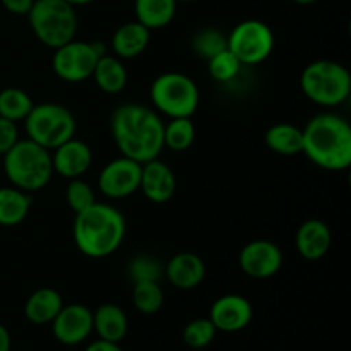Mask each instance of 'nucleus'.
<instances>
[{"label": "nucleus", "mask_w": 351, "mask_h": 351, "mask_svg": "<svg viewBox=\"0 0 351 351\" xmlns=\"http://www.w3.org/2000/svg\"><path fill=\"white\" fill-rule=\"evenodd\" d=\"M304 95L321 106H338L348 99L351 75L345 65L335 60H315L304 69L300 77Z\"/></svg>", "instance_id": "obj_5"}, {"label": "nucleus", "mask_w": 351, "mask_h": 351, "mask_svg": "<svg viewBox=\"0 0 351 351\" xmlns=\"http://www.w3.org/2000/svg\"><path fill=\"white\" fill-rule=\"evenodd\" d=\"M62 307H64V300L57 290L40 288L29 295L24 305V314L27 321L33 324H51Z\"/></svg>", "instance_id": "obj_21"}, {"label": "nucleus", "mask_w": 351, "mask_h": 351, "mask_svg": "<svg viewBox=\"0 0 351 351\" xmlns=\"http://www.w3.org/2000/svg\"><path fill=\"white\" fill-rule=\"evenodd\" d=\"M53 336L58 343L67 346L86 341L93 332V312L86 305H64L51 321Z\"/></svg>", "instance_id": "obj_13"}, {"label": "nucleus", "mask_w": 351, "mask_h": 351, "mask_svg": "<svg viewBox=\"0 0 351 351\" xmlns=\"http://www.w3.org/2000/svg\"><path fill=\"white\" fill-rule=\"evenodd\" d=\"M27 19L34 36L53 50L74 40L77 33V14L65 0H34Z\"/></svg>", "instance_id": "obj_6"}, {"label": "nucleus", "mask_w": 351, "mask_h": 351, "mask_svg": "<svg viewBox=\"0 0 351 351\" xmlns=\"http://www.w3.org/2000/svg\"><path fill=\"white\" fill-rule=\"evenodd\" d=\"M252 305L242 295H223L209 311V321L215 324L216 331L239 332L245 329L252 321Z\"/></svg>", "instance_id": "obj_14"}, {"label": "nucleus", "mask_w": 351, "mask_h": 351, "mask_svg": "<svg viewBox=\"0 0 351 351\" xmlns=\"http://www.w3.org/2000/svg\"><path fill=\"white\" fill-rule=\"evenodd\" d=\"M178 2H195V0H178Z\"/></svg>", "instance_id": "obj_40"}, {"label": "nucleus", "mask_w": 351, "mask_h": 351, "mask_svg": "<svg viewBox=\"0 0 351 351\" xmlns=\"http://www.w3.org/2000/svg\"><path fill=\"white\" fill-rule=\"evenodd\" d=\"M19 141L17 123L0 117V154H5Z\"/></svg>", "instance_id": "obj_34"}, {"label": "nucleus", "mask_w": 351, "mask_h": 351, "mask_svg": "<svg viewBox=\"0 0 351 351\" xmlns=\"http://www.w3.org/2000/svg\"><path fill=\"white\" fill-rule=\"evenodd\" d=\"M98 55L88 41H75V38L62 47L55 48L51 67L57 77L65 82H82L93 75Z\"/></svg>", "instance_id": "obj_10"}, {"label": "nucleus", "mask_w": 351, "mask_h": 351, "mask_svg": "<svg viewBox=\"0 0 351 351\" xmlns=\"http://www.w3.org/2000/svg\"><path fill=\"white\" fill-rule=\"evenodd\" d=\"M143 163L127 156L112 160L103 167L98 177V189L108 199H123L139 191Z\"/></svg>", "instance_id": "obj_11"}, {"label": "nucleus", "mask_w": 351, "mask_h": 351, "mask_svg": "<svg viewBox=\"0 0 351 351\" xmlns=\"http://www.w3.org/2000/svg\"><path fill=\"white\" fill-rule=\"evenodd\" d=\"M165 274L173 287L180 290H192L204 281L206 264L197 254L180 252L168 261Z\"/></svg>", "instance_id": "obj_18"}, {"label": "nucleus", "mask_w": 351, "mask_h": 351, "mask_svg": "<svg viewBox=\"0 0 351 351\" xmlns=\"http://www.w3.org/2000/svg\"><path fill=\"white\" fill-rule=\"evenodd\" d=\"M139 191H143L146 199L154 204H165L173 197L177 191V178L173 170L158 158L146 161L143 163V171H141Z\"/></svg>", "instance_id": "obj_16"}, {"label": "nucleus", "mask_w": 351, "mask_h": 351, "mask_svg": "<svg viewBox=\"0 0 351 351\" xmlns=\"http://www.w3.org/2000/svg\"><path fill=\"white\" fill-rule=\"evenodd\" d=\"M226 48H228V38L225 33L215 29V27H206V29L197 31L192 38V50L206 60H209Z\"/></svg>", "instance_id": "obj_29"}, {"label": "nucleus", "mask_w": 351, "mask_h": 351, "mask_svg": "<svg viewBox=\"0 0 351 351\" xmlns=\"http://www.w3.org/2000/svg\"><path fill=\"white\" fill-rule=\"evenodd\" d=\"M151 101L158 112L170 119L192 115L201 101V93L194 79L180 72H165L151 84Z\"/></svg>", "instance_id": "obj_7"}, {"label": "nucleus", "mask_w": 351, "mask_h": 351, "mask_svg": "<svg viewBox=\"0 0 351 351\" xmlns=\"http://www.w3.org/2000/svg\"><path fill=\"white\" fill-rule=\"evenodd\" d=\"M0 351H10V332L0 324Z\"/></svg>", "instance_id": "obj_37"}, {"label": "nucleus", "mask_w": 351, "mask_h": 351, "mask_svg": "<svg viewBox=\"0 0 351 351\" xmlns=\"http://www.w3.org/2000/svg\"><path fill=\"white\" fill-rule=\"evenodd\" d=\"M216 328L211 321L208 319H194L189 322L184 329V341L187 346L194 350L206 348L213 343L216 336Z\"/></svg>", "instance_id": "obj_31"}, {"label": "nucleus", "mask_w": 351, "mask_h": 351, "mask_svg": "<svg viewBox=\"0 0 351 351\" xmlns=\"http://www.w3.org/2000/svg\"><path fill=\"white\" fill-rule=\"evenodd\" d=\"M91 77H95L96 84L106 95H117L123 91L127 86V69L119 57L108 55L98 58Z\"/></svg>", "instance_id": "obj_23"}, {"label": "nucleus", "mask_w": 351, "mask_h": 351, "mask_svg": "<svg viewBox=\"0 0 351 351\" xmlns=\"http://www.w3.org/2000/svg\"><path fill=\"white\" fill-rule=\"evenodd\" d=\"M3 171L12 187L27 194L41 191L53 177L51 151L31 139H19L3 154Z\"/></svg>", "instance_id": "obj_4"}, {"label": "nucleus", "mask_w": 351, "mask_h": 351, "mask_svg": "<svg viewBox=\"0 0 351 351\" xmlns=\"http://www.w3.org/2000/svg\"><path fill=\"white\" fill-rule=\"evenodd\" d=\"M195 139V127L189 117L180 119H171L165 125L163 130V144L168 149L175 153H184L192 146Z\"/></svg>", "instance_id": "obj_27"}, {"label": "nucleus", "mask_w": 351, "mask_h": 351, "mask_svg": "<svg viewBox=\"0 0 351 351\" xmlns=\"http://www.w3.org/2000/svg\"><path fill=\"white\" fill-rule=\"evenodd\" d=\"M240 69H242V64H240L239 58L228 48L219 51L218 55H215V57H211L208 60L209 75L216 82H221V84L233 81L240 74Z\"/></svg>", "instance_id": "obj_30"}, {"label": "nucleus", "mask_w": 351, "mask_h": 351, "mask_svg": "<svg viewBox=\"0 0 351 351\" xmlns=\"http://www.w3.org/2000/svg\"><path fill=\"white\" fill-rule=\"evenodd\" d=\"M308 160L329 171L351 167V125L336 113H319L302 129Z\"/></svg>", "instance_id": "obj_2"}, {"label": "nucleus", "mask_w": 351, "mask_h": 351, "mask_svg": "<svg viewBox=\"0 0 351 351\" xmlns=\"http://www.w3.org/2000/svg\"><path fill=\"white\" fill-rule=\"evenodd\" d=\"M3 5V9L9 10L10 14H16V16H27V12L33 7L34 0H0Z\"/></svg>", "instance_id": "obj_35"}, {"label": "nucleus", "mask_w": 351, "mask_h": 351, "mask_svg": "<svg viewBox=\"0 0 351 351\" xmlns=\"http://www.w3.org/2000/svg\"><path fill=\"white\" fill-rule=\"evenodd\" d=\"M331 230L321 219L302 223L295 235V245L305 261H321L331 249Z\"/></svg>", "instance_id": "obj_17"}, {"label": "nucleus", "mask_w": 351, "mask_h": 351, "mask_svg": "<svg viewBox=\"0 0 351 351\" xmlns=\"http://www.w3.org/2000/svg\"><path fill=\"white\" fill-rule=\"evenodd\" d=\"M125 218L117 208L95 202L77 213L74 219V243L79 252L91 259L112 256L125 239Z\"/></svg>", "instance_id": "obj_3"}, {"label": "nucleus", "mask_w": 351, "mask_h": 351, "mask_svg": "<svg viewBox=\"0 0 351 351\" xmlns=\"http://www.w3.org/2000/svg\"><path fill=\"white\" fill-rule=\"evenodd\" d=\"M295 3H298V5H312V3L319 2V0H293Z\"/></svg>", "instance_id": "obj_39"}, {"label": "nucleus", "mask_w": 351, "mask_h": 351, "mask_svg": "<svg viewBox=\"0 0 351 351\" xmlns=\"http://www.w3.org/2000/svg\"><path fill=\"white\" fill-rule=\"evenodd\" d=\"M51 163H53V173L69 180L81 178L91 167L93 151L84 141L72 137L55 147L51 154Z\"/></svg>", "instance_id": "obj_15"}, {"label": "nucleus", "mask_w": 351, "mask_h": 351, "mask_svg": "<svg viewBox=\"0 0 351 351\" xmlns=\"http://www.w3.org/2000/svg\"><path fill=\"white\" fill-rule=\"evenodd\" d=\"M129 321L127 315L119 305L103 304L93 312V331L99 336V339L112 343H120L127 335Z\"/></svg>", "instance_id": "obj_20"}, {"label": "nucleus", "mask_w": 351, "mask_h": 351, "mask_svg": "<svg viewBox=\"0 0 351 351\" xmlns=\"http://www.w3.org/2000/svg\"><path fill=\"white\" fill-rule=\"evenodd\" d=\"M267 147L283 156H291L304 151V132L293 123H274L264 136Z\"/></svg>", "instance_id": "obj_24"}, {"label": "nucleus", "mask_w": 351, "mask_h": 351, "mask_svg": "<svg viewBox=\"0 0 351 351\" xmlns=\"http://www.w3.org/2000/svg\"><path fill=\"white\" fill-rule=\"evenodd\" d=\"M151 31L139 21L122 24L112 36V50L119 58H136L149 45Z\"/></svg>", "instance_id": "obj_19"}, {"label": "nucleus", "mask_w": 351, "mask_h": 351, "mask_svg": "<svg viewBox=\"0 0 351 351\" xmlns=\"http://www.w3.org/2000/svg\"><path fill=\"white\" fill-rule=\"evenodd\" d=\"M31 209V195L17 187H0V225L16 226L26 219Z\"/></svg>", "instance_id": "obj_25"}, {"label": "nucleus", "mask_w": 351, "mask_h": 351, "mask_svg": "<svg viewBox=\"0 0 351 351\" xmlns=\"http://www.w3.org/2000/svg\"><path fill=\"white\" fill-rule=\"evenodd\" d=\"M112 136L122 156L139 163L156 160L163 151L165 123L154 110L139 103H123L113 112Z\"/></svg>", "instance_id": "obj_1"}, {"label": "nucleus", "mask_w": 351, "mask_h": 351, "mask_svg": "<svg viewBox=\"0 0 351 351\" xmlns=\"http://www.w3.org/2000/svg\"><path fill=\"white\" fill-rule=\"evenodd\" d=\"M129 274L134 283L139 281H158L161 278V266L156 259L149 256H137L130 261Z\"/></svg>", "instance_id": "obj_33"}, {"label": "nucleus", "mask_w": 351, "mask_h": 351, "mask_svg": "<svg viewBox=\"0 0 351 351\" xmlns=\"http://www.w3.org/2000/svg\"><path fill=\"white\" fill-rule=\"evenodd\" d=\"M65 199H67V204L72 211L77 215L82 213L84 209L91 208L96 202L95 199V191L91 189V185L88 182L81 180V178H72L67 185V191H65Z\"/></svg>", "instance_id": "obj_32"}, {"label": "nucleus", "mask_w": 351, "mask_h": 351, "mask_svg": "<svg viewBox=\"0 0 351 351\" xmlns=\"http://www.w3.org/2000/svg\"><path fill=\"white\" fill-rule=\"evenodd\" d=\"M226 38L228 50L242 65H257L273 53L274 34L271 27L259 19L242 21Z\"/></svg>", "instance_id": "obj_9"}, {"label": "nucleus", "mask_w": 351, "mask_h": 351, "mask_svg": "<svg viewBox=\"0 0 351 351\" xmlns=\"http://www.w3.org/2000/svg\"><path fill=\"white\" fill-rule=\"evenodd\" d=\"M239 263L247 276L266 280L280 273L283 267V252L271 240H254L240 250Z\"/></svg>", "instance_id": "obj_12"}, {"label": "nucleus", "mask_w": 351, "mask_h": 351, "mask_svg": "<svg viewBox=\"0 0 351 351\" xmlns=\"http://www.w3.org/2000/svg\"><path fill=\"white\" fill-rule=\"evenodd\" d=\"M34 103L24 89L7 88L0 91V117L12 122H21L29 115Z\"/></svg>", "instance_id": "obj_26"}, {"label": "nucleus", "mask_w": 351, "mask_h": 351, "mask_svg": "<svg viewBox=\"0 0 351 351\" xmlns=\"http://www.w3.org/2000/svg\"><path fill=\"white\" fill-rule=\"evenodd\" d=\"M178 0H134L136 21H139L147 29L167 27L177 14Z\"/></svg>", "instance_id": "obj_22"}, {"label": "nucleus", "mask_w": 351, "mask_h": 351, "mask_svg": "<svg viewBox=\"0 0 351 351\" xmlns=\"http://www.w3.org/2000/svg\"><path fill=\"white\" fill-rule=\"evenodd\" d=\"M132 302L134 307H136L141 314H156V312L163 307V290H161V287L158 285V281H139V283H134Z\"/></svg>", "instance_id": "obj_28"}, {"label": "nucleus", "mask_w": 351, "mask_h": 351, "mask_svg": "<svg viewBox=\"0 0 351 351\" xmlns=\"http://www.w3.org/2000/svg\"><path fill=\"white\" fill-rule=\"evenodd\" d=\"M84 351H122L119 343L105 341V339H98V341L91 343Z\"/></svg>", "instance_id": "obj_36"}, {"label": "nucleus", "mask_w": 351, "mask_h": 351, "mask_svg": "<svg viewBox=\"0 0 351 351\" xmlns=\"http://www.w3.org/2000/svg\"><path fill=\"white\" fill-rule=\"evenodd\" d=\"M27 139L53 151L65 141L72 139L77 129L74 115L69 108L58 103L34 105L29 115L24 119Z\"/></svg>", "instance_id": "obj_8"}, {"label": "nucleus", "mask_w": 351, "mask_h": 351, "mask_svg": "<svg viewBox=\"0 0 351 351\" xmlns=\"http://www.w3.org/2000/svg\"><path fill=\"white\" fill-rule=\"evenodd\" d=\"M65 2H69L71 5H88V3H93L95 0H65Z\"/></svg>", "instance_id": "obj_38"}]
</instances>
